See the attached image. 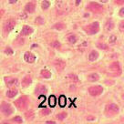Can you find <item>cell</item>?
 I'll list each match as a JSON object with an SVG mask.
<instances>
[{"mask_svg":"<svg viewBox=\"0 0 124 124\" xmlns=\"http://www.w3.org/2000/svg\"><path fill=\"white\" fill-rule=\"evenodd\" d=\"M0 110L1 112L6 116H8L10 114L13 113V108L10 106V104L8 103H6V102H3L0 106Z\"/></svg>","mask_w":124,"mask_h":124,"instance_id":"obj_1","label":"cell"},{"mask_svg":"<svg viewBox=\"0 0 124 124\" xmlns=\"http://www.w3.org/2000/svg\"><path fill=\"white\" fill-rule=\"evenodd\" d=\"M15 26H16L15 20H13V19H8V20L6 21L5 24H4V32H5V33H9L10 31H12V30L14 29Z\"/></svg>","mask_w":124,"mask_h":124,"instance_id":"obj_2","label":"cell"},{"mask_svg":"<svg viewBox=\"0 0 124 124\" xmlns=\"http://www.w3.org/2000/svg\"><path fill=\"white\" fill-rule=\"evenodd\" d=\"M90 94L91 96H99L102 93L103 91V89L100 87V86H95V87H91L90 88Z\"/></svg>","mask_w":124,"mask_h":124,"instance_id":"obj_3","label":"cell"},{"mask_svg":"<svg viewBox=\"0 0 124 124\" xmlns=\"http://www.w3.org/2000/svg\"><path fill=\"white\" fill-rule=\"evenodd\" d=\"M99 26L98 22L92 23L88 27V32H89V34H96L97 32H99Z\"/></svg>","mask_w":124,"mask_h":124,"instance_id":"obj_4","label":"cell"},{"mask_svg":"<svg viewBox=\"0 0 124 124\" xmlns=\"http://www.w3.org/2000/svg\"><path fill=\"white\" fill-rule=\"evenodd\" d=\"M24 59L27 63H33L36 60V56L30 52H26L25 55H24Z\"/></svg>","mask_w":124,"mask_h":124,"instance_id":"obj_5","label":"cell"},{"mask_svg":"<svg viewBox=\"0 0 124 124\" xmlns=\"http://www.w3.org/2000/svg\"><path fill=\"white\" fill-rule=\"evenodd\" d=\"M6 83H7V86L8 87H12V86H17L18 84V80L17 79H12V78H8V79H5Z\"/></svg>","mask_w":124,"mask_h":124,"instance_id":"obj_6","label":"cell"},{"mask_svg":"<svg viewBox=\"0 0 124 124\" xmlns=\"http://www.w3.org/2000/svg\"><path fill=\"white\" fill-rule=\"evenodd\" d=\"M31 33H33V28L28 26H24L22 30H21V35L23 36H28Z\"/></svg>","mask_w":124,"mask_h":124,"instance_id":"obj_7","label":"cell"},{"mask_svg":"<svg viewBox=\"0 0 124 124\" xmlns=\"http://www.w3.org/2000/svg\"><path fill=\"white\" fill-rule=\"evenodd\" d=\"M35 8H36V5H35V3H33V2L28 3L25 7V10L27 13H30V14L33 13L34 11H35Z\"/></svg>","mask_w":124,"mask_h":124,"instance_id":"obj_8","label":"cell"},{"mask_svg":"<svg viewBox=\"0 0 124 124\" xmlns=\"http://www.w3.org/2000/svg\"><path fill=\"white\" fill-rule=\"evenodd\" d=\"M17 90H15V89H10L8 90L7 91V96L8 97V98H15L16 96H17Z\"/></svg>","mask_w":124,"mask_h":124,"instance_id":"obj_9","label":"cell"},{"mask_svg":"<svg viewBox=\"0 0 124 124\" xmlns=\"http://www.w3.org/2000/svg\"><path fill=\"white\" fill-rule=\"evenodd\" d=\"M98 57H99V53L97 51L93 50V51H91L90 53V55H89V59L90 61H95L98 58Z\"/></svg>","mask_w":124,"mask_h":124,"instance_id":"obj_10","label":"cell"},{"mask_svg":"<svg viewBox=\"0 0 124 124\" xmlns=\"http://www.w3.org/2000/svg\"><path fill=\"white\" fill-rule=\"evenodd\" d=\"M31 82H32L31 78H30L29 76H26V77H25V78L23 79V80H22V85H23L24 87H26V86L30 85Z\"/></svg>","mask_w":124,"mask_h":124,"instance_id":"obj_11","label":"cell"},{"mask_svg":"<svg viewBox=\"0 0 124 124\" xmlns=\"http://www.w3.org/2000/svg\"><path fill=\"white\" fill-rule=\"evenodd\" d=\"M40 74L45 79H49L50 77H51V72H50L49 69H42Z\"/></svg>","mask_w":124,"mask_h":124,"instance_id":"obj_12","label":"cell"},{"mask_svg":"<svg viewBox=\"0 0 124 124\" xmlns=\"http://www.w3.org/2000/svg\"><path fill=\"white\" fill-rule=\"evenodd\" d=\"M108 109H109V111H112V112H118V111L120 110L119 106H118L117 104H114V103H112V104L109 105Z\"/></svg>","mask_w":124,"mask_h":124,"instance_id":"obj_13","label":"cell"},{"mask_svg":"<svg viewBox=\"0 0 124 124\" xmlns=\"http://www.w3.org/2000/svg\"><path fill=\"white\" fill-rule=\"evenodd\" d=\"M99 75L96 74V73H92V74H90L88 77V79H89L90 81H92V82H95V81L99 80Z\"/></svg>","mask_w":124,"mask_h":124,"instance_id":"obj_14","label":"cell"},{"mask_svg":"<svg viewBox=\"0 0 124 124\" xmlns=\"http://www.w3.org/2000/svg\"><path fill=\"white\" fill-rule=\"evenodd\" d=\"M114 27V24H113V22L111 21V20H109L107 23H106V26H105V28H106V30L107 31H110V30H112V28Z\"/></svg>","mask_w":124,"mask_h":124,"instance_id":"obj_15","label":"cell"},{"mask_svg":"<svg viewBox=\"0 0 124 124\" xmlns=\"http://www.w3.org/2000/svg\"><path fill=\"white\" fill-rule=\"evenodd\" d=\"M58 103L61 107H65L66 106V103H67V100H66V97L65 96H60V98L58 99Z\"/></svg>","mask_w":124,"mask_h":124,"instance_id":"obj_16","label":"cell"},{"mask_svg":"<svg viewBox=\"0 0 124 124\" xmlns=\"http://www.w3.org/2000/svg\"><path fill=\"white\" fill-rule=\"evenodd\" d=\"M68 42L70 44H75L77 42V40H78V38L75 35H70V36L68 37Z\"/></svg>","mask_w":124,"mask_h":124,"instance_id":"obj_17","label":"cell"},{"mask_svg":"<svg viewBox=\"0 0 124 124\" xmlns=\"http://www.w3.org/2000/svg\"><path fill=\"white\" fill-rule=\"evenodd\" d=\"M56 102H57V100H56L55 96H50L49 99V103L50 106L51 107H55L56 106Z\"/></svg>","mask_w":124,"mask_h":124,"instance_id":"obj_18","label":"cell"},{"mask_svg":"<svg viewBox=\"0 0 124 124\" xmlns=\"http://www.w3.org/2000/svg\"><path fill=\"white\" fill-rule=\"evenodd\" d=\"M37 92L38 93H39V94H43V93H45V92H47V89L44 87V86H42V85H39L38 88H37Z\"/></svg>","mask_w":124,"mask_h":124,"instance_id":"obj_19","label":"cell"},{"mask_svg":"<svg viewBox=\"0 0 124 124\" xmlns=\"http://www.w3.org/2000/svg\"><path fill=\"white\" fill-rule=\"evenodd\" d=\"M56 67L58 68V69L62 70V69L64 68V67H65V63H64L63 61H57V62H56Z\"/></svg>","mask_w":124,"mask_h":124,"instance_id":"obj_20","label":"cell"},{"mask_svg":"<svg viewBox=\"0 0 124 124\" xmlns=\"http://www.w3.org/2000/svg\"><path fill=\"white\" fill-rule=\"evenodd\" d=\"M49 6H50V3L49 2V1H47V0H44V1L42 2L41 7H42V8H43V9H48L49 8Z\"/></svg>","mask_w":124,"mask_h":124,"instance_id":"obj_21","label":"cell"},{"mask_svg":"<svg viewBox=\"0 0 124 124\" xmlns=\"http://www.w3.org/2000/svg\"><path fill=\"white\" fill-rule=\"evenodd\" d=\"M117 40V37L114 36V35H111L110 37H109V44H114Z\"/></svg>","mask_w":124,"mask_h":124,"instance_id":"obj_22","label":"cell"},{"mask_svg":"<svg viewBox=\"0 0 124 124\" xmlns=\"http://www.w3.org/2000/svg\"><path fill=\"white\" fill-rule=\"evenodd\" d=\"M51 47H53L55 49H58L60 47V43L58 41H57V40H55V41H53L51 43Z\"/></svg>","mask_w":124,"mask_h":124,"instance_id":"obj_23","label":"cell"},{"mask_svg":"<svg viewBox=\"0 0 124 124\" xmlns=\"http://www.w3.org/2000/svg\"><path fill=\"white\" fill-rule=\"evenodd\" d=\"M14 122H17V123H22V119H21V117H19V116H17V117H15L13 120H12Z\"/></svg>","mask_w":124,"mask_h":124,"instance_id":"obj_24","label":"cell"},{"mask_svg":"<svg viewBox=\"0 0 124 124\" xmlns=\"http://www.w3.org/2000/svg\"><path fill=\"white\" fill-rule=\"evenodd\" d=\"M44 18H42L41 17H37V19H36V23L37 24H44Z\"/></svg>","mask_w":124,"mask_h":124,"instance_id":"obj_25","label":"cell"},{"mask_svg":"<svg viewBox=\"0 0 124 124\" xmlns=\"http://www.w3.org/2000/svg\"><path fill=\"white\" fill-rule=\"evenodd\" d=\"M98 48L100 49H107L108 46L106 44H101V43H99V44H98Z\"/></svg>","mask_w":124,"mask_h":124,"instance_id":"obj_26","label":"cell"},{"mask_svg":"<svg viewBox=\"0 0 124 124\" xmlns=\"http://www.w3.org/2000/svg\"><path fill=\"white\" fill-rule=\"evenodd\" d=\"M54 28H56V29H63L64 28V26L63 24H56V25L54 26Z\"/></svg>","mask_w":124,"mask_h":124,"instance_id":"obj_27","label":"cell"},{"mask_svg":"<svg viewBox=\"0 0 124 124\" xmlns=\"http://www.w3.org/2000/svg\"><path fill=\"white\" fill-rule=\"evenodd\" d=\"M5 53H6L7 55H12V54H13V50L11 49L10 48H8V49H5Z\"/></svg>","mask_w":124,"mask_h":124,"instance_id":"obj_28","label":"cell"},{"mask_svg":"<svg viewBox=\"0 0 124 124\" xmlns=\"http://www.w3.org/2000/svg\"><path fill=\"white\" fill-rule=\"evenodd\" d=\"M67 117V114L65 113V112H63L62 114H59V115H58V118L59 119V120H63L64 118H66Z\"/></svg>","mask_w":124,"mask_h":124,"instance_id":"obj_29","label":"cell"},{"mask_svg":"<svg viewBox=\"0 0 124 124\" xmlns=\"http://www.w3.org/2000/svg\"><path fill=\"white\" fill-rule=\"evenodd\" d=\"M69 77H70V79H71L72 80H74V81H78V80H79V79H78V77H77L76 75H69Z\"/></svg>","mask_w":124,"mask_h":124,"instance_id":"obj_30","label":"cell"},{"mask_svg":"<svg viewBox=\"0 0 124 124\" xmlns=\"http://www.w3.org/2000/svg\"><path fill=\"white\" fill-rule=\"evenodd\" d=\"M27 17V15L26 14V13H22V14H20V18L21 19H26Z\"/></svg>","mask_w":124,"mask_h":124,"instance_id":"obj_31","label":"cell"},{"mask_svg":"<svg viewBox=\"0 0 124 124\" xmlns=\"http://www.w3.org/2000/svg\"><path fill=\"white\" fill-rule=\"evenodd\" d=\"M120 17H124V8H123L120 9Z\"/></svg>","mask_w":124,"mask_h":124,"instance_id":"obj_32","label":"cell"},{"mask_svg":"<svg viewBox=\"0 0 124 124\" xmlns=\"http://www.w3.org/2000/svg\"><path fill=\"white\" fill-rule=\"evenodd\" d=\"M89 121H92V120H95V118L94 117H88V119H87Z\"/></svg>","mask_w":124,"mask_h":124,"instance_id":"obj_33","label":"cell"},{"mask_svg":"<svg viewBox=\"0 0 124 124\" xmlns=\"http://www.w3.org/2000/svg\"><path fill=\"white\" fill-rule=\"evenodd\" d=\"M17 1V0H9V3H10V4H15Z\"/></svg>","mask_w":124,"mask_h":124,"instance_id":"obj_34","label":"cell"},{"mask_svg":"<svg viewBox=\"0 0 124 124\" xmlns=\"http://www.w3.org/2000/svg\"><path fill=\"white\" fill-rule=\"evenodd\" d=\"M46 123H51V124H55V123H56V122H55V121H47V122H46Z\"/></svg>","mask_w":124,"mask_h":124,"instance_id":"obj_35","label":"cell"},{"mask_svg":"<svg viewBox=\"0 0 124 124\" xmlns=\"http://www.w3.org/2000/svg\"><path fill=\"white\" fill-rule=\"evenodd\" d=\"M122 26H123V23H121V24H120V30H121V31H123V28H122Z\"/></svg>","mask_w":124,"mask_h":124,"instance_id":"obj_36","label":"cell"},{"mask_svg":"<svg viewBox=\"0 0 124 124\" xmlns=\"http://www.w3.org/2000/svg\"><path fill=\"white\" fill-rule=\"evenodd\" d=\"M100 2H102V3H107L108 2V0H99Z\"/></svg>","mask_w":124,"mask_h":124,"instance_id":"obj_37","label":"cell"}]
</instances>
